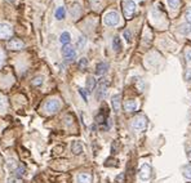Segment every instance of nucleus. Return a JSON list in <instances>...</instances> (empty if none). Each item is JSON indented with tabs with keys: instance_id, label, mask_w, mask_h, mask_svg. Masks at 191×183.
Masks as SVG:
<instances>
[{
	"instance_id": "obj_25",
	"label": "nucleus",
	"mask_w": 191,
	"mask_h": 183,
	"mask_svg": "<svg viewBox=\"0 0 191 183\" xmlns=\"http://www.w3.org/2000/svg\"><path fill=\"white\" fill-rule=\"evenodd\" d=\"M88 66V61H87V58H81V60L79 61V67L80 68H85Z\"/></svg>"
},
{
	"instance_id": "obj_1",
	"label": "nucleus",
	"mask_w": 191,
	"mask_h": 183,
	"mask_svg": "<svg viewBox=\"0 0 191 183\" xmlns=\"http://www.w3.org/2000/svg\"><path fill=\"white\" fill-rule=\"evenodd\" d=\"M123 13L127 19H131L136 13V3L132 0H127L123 3Z\"/></svg>"
},
{
	"instance_id": "obj_20",
	"label": "nucleus",
	"mask_w": 191,
	"mask_h": 183,
	"mask_svg": "<svg viewBox=\"0 0 191 183\" xmlns=\"http://www.w3.org/2000/svg\"><path fill=\"white\" fill-rule=\"evenodd\" d=\"M168 5L172 9H177L180 7V0H168Z\"/></svg>"
},
{
	"instance_id": "obj_35",
	"label": "nucleus",
	"mask_w": 191,
	"mask_h": 183,
	"mask_svg": "<svg viewBox=\"0 0 191 183\" xmlns=\"http://www.w3.org/2000/svg\"><path fill=\"white\" fill-rule=\"evenodd\" d=\"M189 156H190V159H191V147H190V150H189Z\"/></svg>"
},
{
	"instance_id": "obj_22",
	"label": "nucleus",
	"mask_w": 191,
	"mask_h": 183,
	"mask_svg": "<svg viewBox=\"0 0 191 183\" xmlns=\"http://www.w3.org/2000/svg\"><path fill=\"white\" fill-rule=\"evenodd\" d=\"M189 32H191V25L189 23V25H182L181 26V34H189Z\"/></svg>"
},
{
	"instance_id": "obj_34",
	"label": "nucleus",
	"mask_w": 191,
	"mask_h": 183,
	"mask_svg": "<svg viewBox=\"0 0 191 183\" xmlns=\"http://www.w3.org/2000/svg\"><path fill=\"white\" fill-rule=\"evenodd\" d=\"M123 177H124V174H120V176L116 178V181H118L119 183H122V181H123Z\"/></svg>"
},
{
	"instance_id": "obj_17",
	"label": "nucleus",
	"mask_w": 191,
	"mask_h": 183,
	"mask_svg": "<svg viewBox=\"0 0 191 183\" xmlns=\"http://www.w3.org/2000/svg\"><path fill=\"white\" fill-rule=\"evenodd\" d=\"M14 174H15V178H21L25 176V173H26V169H25V166H17L14 170Z\"/></svg>"
},
{
	"instance_id": "obj_9",
	"label": "nucleus",
	"mask_w": 191,
	"mask_h": 183,
	"mask_svg": "<svg viewBox=\"0 0 191 183\" xmlns=\"http://www.w3.org/2000/svg\"><path fill=\"white\" fill-rule=\"evenodd\" d=\"M23 46H25V44H23V41L21 40V39H10L9 41H8V48L12 49V50H21Z\"/></svg>"
},
{
	"instance_id": "obj_7",
	"label": "nucleus",
	"mask_w": 191,
	"mask_h": 183,
	"mask_svg": "<svg viewBox=\"0 0 191 183\" xmlns=\"http://www.w3.org/2000/svg\"><path fill=\"white\" fill-rule=\"evenodd\" d=\"M107 87H108V81L107 80H101L98 84V90H97V99H102L105 96H106L107 92Z\"/></svg>"
},
{
	"instance_id": "obj_28",
	"label": "nucleus",
	"mask_w": 191,
	"mask_h": 183,
	"mask_svg": "<svg viewBox=\"0 0 191 183\" xmlns=\"http://www.w3.org/2000/svg\"><path fill=\"white\" fill-rule=\"evenodd\" d=\"M186 21L191 25V8H189V9L186 10Z\"/></svg>"
},
{
	"instance_id": "obj_21",
	"label": "nucleus",
	"mask_w": 191,
	"mask_h": 183,
	"mask_svg": "<svg viewBox=\"0 0 191 183\" xmlns=\"http://www.w3.org/2000/svg\"><path fill=\"white\" fill-rule=\"evenodd\" d=\"M7 106H8V102H7L5 97H3L0 94V110H5Z\"/></svg>"
},
{
	"instance_id": "obj_31",
	"label": "nucleus",
	"mask_w": 191,
	"mask_h": 183,
	"mask_svg": "<svg viewBox=\"0 0 191 183\" xmlns=\"http://www.w3.org/2000/svg\"><path fill=\"white\" fill-rule=\"evenodd\" d=\"M4 58H5V56H4L3 50H0V67H1L3 63H4Z\"/></svg>"
},
{
	"instance_id": "obj_18",
	"label": "nucleus",
	"mask_w": 191,
	"mask_h": 183,
	"mask_svg": "<svg viewBox=\"0 0 191 183\" xmlns=\"http://www.w3.org/2000/svg\"><path fill=\"white\" fill-rule=\"evenodd\" d=\"M70 40H71V36H70V34H69V32H62L61 37H60V41L62 43V44H66V45H67L69 43H70Z\"/></svg>"
},
{
	"instance_id": "obj_33",
	"label": "nucleus",
	"mask_w": 191,
	"mask_h": 183,
	"mask_svg": "<svg viewBox=\"0 0 191 183\" xmlns=\"http://www.w3.org/2000/svg\"><path fill=\"white\" fill-rule=\"evenodd\" d=\"M186 79H187V80H191V70H189L187 73H186Z\"/></svg>"
},
{
	"instance_id": "obj_16",
	"label": "nucleus",
	"mask_w": 191,
	"mask_h": 183,
	"mask_svg": "<svg viewBox=\"0 0 191 183\" xmlns=\"http://www.w3.org/2000/svg\"><path fill=\"white\" fill-rule=\"evenodd\" d=\"M112 48H114V50H116V52H119V50L122 49V41H120L119 36H115L112 39Z\"/></svg>"
},
{
	"instance_id": "obj_4",
	"label": "nucleus",
	"mask_w": 191,
	"mask_h": 183,
	"mask_svg": "<svg viewBox=\"0 0 191 183\" xmlns=\"http://www.w3.org/2000/svg\"><path fill=\"white\" fill-rule=\"evenodd\" d=\"M60 107H61V104L57 99H49V101H46L44 104V110L48 112V114H56V112L60 110Z\"/></svg>"
},
{
	"instance_id": "obj_6",
	"label": "nucleus",
	"mask_w": 191,
	"mask_h": 183,
	"mask_svg": "<svg viewBox=\"0 0 191 183\" xmlns=\"http://www.w3.org/2000/svg\"><path fill=\"white\" fill-rule=\"evenodd\" d=\"M13 34V30L7 23H0V39H9Z\"/></svg>"
},
{
	"instance_id": "obj_15",
	"label": "nucleus",
	"mask_w": 191,
	"mask_h": 183,
	"mask_svg": "<svg viewBox=\"0 0 191 183\" xmlns=\"http://www.w3.org/2000/svg\"><path fill=\"white\" fill-rule=\"evenodd\" d=\"M94 87H96V80H94V77H93V76H89L88 79H87V92L91 93L93 89H94Z\"/></svg>"
},
{
	"instance_id": "obj_13",
	"label": "nucleus",
	"mask_w": 191,
	"mask_h": 183,
	"mask_svg": "<svg viewBox=\"0 0 191 183\" xmlns=\"http://www.w3.org/2000/svg\"><path fill=\"white\" fill-rule=\"evenodd\" d=\"M71 151L75 155H80L81 152H83V146H81V143L80 142H72V145H71Z\"/></svg>"
},
{
	"instance_id": "obj_27",
	"label": "nucleus",
	"mask_w": 191,
	"mask_h": 183,
	"mask_svg": "<svg viewBox=\"0 0 191 183\" xmlns=\"http://www.w3.org/2000/svg\"><path fill=\"white\" fill-rule=\"evenodd\" d=\"M185 58L187 62H191V48L186 49V53H185Z\"/></svg>"
},
{
	"instance_id": "obj_30",
	"label": "nucleus",
	"mask_w": 191,
	"mask_h": 183,
	"mask_svg": "<svg viewBox=\"0 0 191 183\" xmlns=\"http://www.w3.org/2000/svg\"><path fill=\"white\" fill-rule=\"evenodd\" d=\"M79 93H80V96L83 97V99H84V101H87V99H88V98H87V93H85L84 89H79Z\"/></svg>"
},
{
	"instance_id": "obj_10",
	"label": "nucleus",
	"mask_w": 191,
	"mask_h": 183,
	"mask_svg": "<svg viewBox=\"0 0 191 183\" xmlns=\"http://www.w3.org/2000/svg\"><path fill=\"white\" fill-rule=\"evenodd\" d=\"M137 107H138V104L134 99H128V101H125V103H124V110L127 112H134L137 110Z\"/></svg>"
},
{
	"instance_id": "obj_2",
	"label": "nucleus",
	"mask_w": 191,
	"mask_h": 183,
	"mask_svg": "<svg viewBox=\"0 0 191 183\" xmlns=\"http://www.w3.org/2000/svg\"><path fill=\"white\" fill-rule=\"evenodd\" d=\"M146 126H147V119L143 115H138L132 121V128L137 132H143L146 129Z\"/></svg>"
},
{
	"instance_id": "obj_23",
	"label": "nucleus",
	"mask_w": 191,
	"mask_h": 183,
	"mask_svg": "<svg viewBox=\"0 0 191 183\" xmlns=\"http://www.w3.org/2000/svg\"><path fill=\"white\" fill-rule=\"evenodd\" d=\"M184 176L187 178V179H191V164L187 165L186 168L184 169Z\"/></svg>"
},
{
	"instance_id": "obj_19",
	"label": "nucleus",
	"mask_w": 191,
	"mask_h": 183,
	"mask_svg": "<svg viewBox=\"0 0 191 183\" xmlns=\"http://www.w3.org/2000/svg\"><path fill=\"white\" fill-rule=\"evenodd\" d=\"M65 15H66L65 8H63V7H60V8L57 9V12H56V18H57V19H63Z\"/></svg>"
},
{
	"instance_id": "obj_29",
	"label": "nucleus",
	"mask_w": 191,
	"mask_h": 183,
	"mask_svg": "<svg viewBox=\"0 0 191 183\" xmlns=\"http://www.w3.org/2000/svg\"><path fill=\"white\" fill-rule=\"evenodd\" d=\"M84 45H85V37H80L79 41H77V46H79V48H83Z\"/></svg>"
},
{
	"instance_id": "obj_24",
	"label": "nucleus",
	"mask_w": 191,
	"mask_h": 183,
	"mask_svg": "<svg viewBox=\"0 0 191 183\" xmlns=\"http://www.w3.org/2000/svg\"><path fill=\"white\" fill-rule=\"evenodd\" d=\"M43 77L41 76H38V77H35L34 81H32V85H35V87H38V85H41L43 84Z\"/></svg>"
},
{
	"instance_id": "obj_32",
	"label": "nucleus",
	"mask_w": 191,
	"mask_h": 183,
	"mask_svg": "<svg viewBox=\"0 0 191 183\" xmlns=\"http://www.w3.org/2000/svg\"><path fill=\"white\" fill-rule=\"evenodd\" d=\"M7 182H8V183H18V178H15V177L9 178V179H8Z\"/></svg>"
},
{
	"instance_id": "obj_8",
	"label": "nucleus",
	"mask_w": 191,
	"mask_h": 183,
	"mask_svg": "<svg viewBox=\"0 0 191 183\" xmlns=\"http://www.w3.org/2000/svg\"><path fill=\"white\" fill-rule=\"evenodd\" d=\"M62 56H63L66 60H69V61H72L74 58L76 57V52H75V49L72 48V46H70V45H65L63 48H62Z\"/></svg>"
},
{
	"instance_id": "obj_14",
	"label": "nucleus",
	"mask_w": 191,
	"mask_h": 183,
	"mask_svg": "<svg viewBox=\"0 0 191 183\" xmlns=\"http://www.w3.org/2000/svg\"><path fill=\"white\" fill-rule=\"evenodd\" d=\"M107 68H108V65L106 63V62H101V63L97 65L96 73H97V75H103V73L107 71Z\"/></svg>"
},
{
	"instance_id": "obj_5",
	"label": "nucleus",
	"mask_w": 191,
	"mask_h": 183,
	"mask_svg": "<svg viewBox=\"0 0 191 183\" xmlns=\"http://www.w3.org/2000/svg\"><path fill=\"white\" fill-rule=\"evenodd\" d=\"M139 179L141 181H149L151 178V166L149 164H142L138 172Z\"/></svg>"
},
{
	"instance_id": "obj_3",
	"label": "nucleus",
	"mask_w": 191,
	"mask_h": 183,
	"mask_svg": "<svg viewBox=\"0 0 191 183\" xmlns=\"http://www.w3.org/2000/svg\"><path fill=\"white\" fill-rule=\"evenodd\" d=\"M103 22L106 26H116L119 23V14L116 12H108L103 17Z\"/></svg>"
},
{
	"instance_id": "obj_26",
	"label": "nucleus",
	"mask_w": 191,
	"mask_h": 183,
	"mask_svg": "<svg viewBox=\"0 0 191 183\" xmlns=\"http://www.w3.org/2000/svg\"><path fill=\"white\" fill-rule=\"evenodd\" d=\"M124 39H125V40L128 41V43H131L132 41V34L129 32V31H128V30H125V31H124Z\"/></svg>"
},
{
	"instance_id": "obj_12",
	"label": "nucleus",
	"mask_w": 191,
	"mask_h": 183,
	"mask_svg": "<svg viewBox=\"0 0 191 183\" xmlns=\"http://www.w3.org/2000/svg\"><path fill=\"white\" fill-rule=\"evenodd\" d=\"M76 179H77V183H92V176L91 174L81 173L76 177Z\"/></svg>"
},
{
	"instance_id": "obj_11",
	"label": "nucleus",
	"mask_w": 191,
	"mask_h": 183,
	"mask_svg": "<svg viewBox=\"0 0 191 183\" xmlns=\"http://www.w3.org/2000/svg\"><path fill=\"white\" fill-rule=\"evenodd\" d=\"M120 99H122V97H120V94H115L114 97H112L111 104H112V108H114V111H115V112H119V110H120V104H122V102H120Z\"/></svg>"
}]
</instances>
